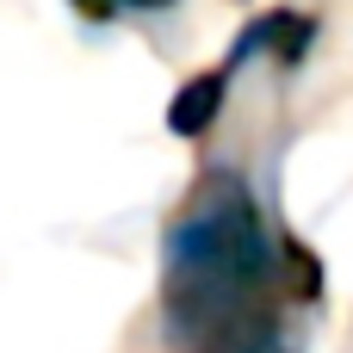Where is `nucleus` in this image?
Returning a JSON list of instances; mask_svg holds the SVG:
<instances>
[{
	"mask_svg": "<svg viewBox=\"0 0 353 353\" xmlns=\"http://www.w3.org/2000/svg\"><path fill=\"white\" fill-rule=\"evenodd\" d=\"M68 6H74V12H81L87 25H105V19H118V12H124L118 0H68Z\"/></svg>",
	"mask_w": 353,
	"mask_h": 353,
	"instance_id": "3",
	"label": "nucleus"
},
{
	"mask_svg": "<svg viewBox=\"0 0 353 353\" xmlns=\"http://www.w3.org/2000/svg\"><path fill=\"white\" fill-rule=\"evenodd\" d=\"M279 242L261 223L254 192L236 174H205L161 236L168 329L192 347H223L248 323H267Z\"/></svg>",
	"mask_w": 353,
	"mask_h": 353,
	"instance_id": "1",
	"label": "nucleus"
},
{
	"mask_svg": "<svg viewBox=\"0 0 353 353\" xmlns=\"http://www.w3.org/2000/svg\"><path fill=\"white\" fill-rule=\"evenodd\" d=\"M118 6H137V12H155V6H174V0H118Z\"/></svg>",
	"mask_w": 353,
	"mask_h": 353,
	"instance_id": "4",
	"label": "nucleus"
},
{
	"mask_svg": "<svg viewBox=\"0 0 353 353\" xmlns=\"http://www.w3.org/2000/svg\"><path fill=\"white\" fill-rule=\"evenodd\" d=\"M242 62H248V43L236 37V50H230L217 68L192 74V81L168 99V130H174V137H205V130L217 124V112H223V99H230L236 74H242Z\"/></svg>",
	"mask_w": 353,
	"mask_h": 353,
	"instance_id": "2",
	"label": "nucleus"
}]
</instances>
